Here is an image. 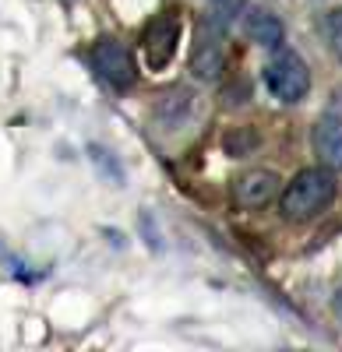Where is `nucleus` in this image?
I'll list each match as a JSON object with an SVG mask.
<instances>
[{
    "instance_id": "1",
    "label": "nucleus",
    "mask_w": 342,
    "mask_h": 352,
    "mask_svg": "<svg viewBox=\"0 0 342 352\" xmlns=\"http://www.w3.org/2000/svg\"><path fill=\"white\" fill-rule=\"evenodd\" d=\"M335 194H339V184H335V173L328 166L300 169L293 180L279 190V215L286 222H307V219L321 215L335 201Z\"/></svg>"
},
{
    "instance_id": "2",
    "label": "nucleus",
    "mask_w": 342,
    "mask_h": 352,
    "mask_svg": "<svg viewBox=\"0 0 342 352\" xmlns=\"http://www.w3.org/2000/svg\"><path fill=\"white\" fill-rule=\"evenodd\" d=\"M265 88L279 102H300L310 92V71L303 56L293 50H279L265 64Z\"/></svg>"
},
{
    "instance_id": "3",
    "label": "nucleus",
    "mask_w": 342,
    "mask_h": 352,
    "mask_svg": "<svg viewBox=\"0 0 342 352\" xmlns=\"http://www.w3.org/2000/svg\"><path fill=\"white\" fill-rule=\"evenodd\" d=\"M226 71V21L209 18L197 28V39L191 46V74L197 81H219Z\"/></svg>"
},
{
    "instance_id": "4",
    "label": "nucleus",
    "mask_w": 342,
    "mask_h": 352,
    "mask_svg": "<svg viewBox=\"0 0 342 352\" xmlns=\"http://www.w3.org/2000/svg\"><path fill=\"white\" fill-rule=\"evenodd\" d=\"M92 71L99 74V81H106L109 88H117V92H124V88L134 85L138 78V67H134V56L124 43L117 39H99L92 43Z\"/></svg>"
},
{
    "instance_id": "5",
    "label": "nucleus",
    "mask_w": 342,
    "mask_h": 352,
    "mask_svg": "<svg viewBox=\"0 0 342 352\" xmlns=\"http://www.w3.org/2000/svg\"><path fill=\"white\" fill-rule=\"evenodd\" d=\"M177 39H180V18L177 14H156L145 32H141V53H145L149 71H162L177 53Z\"/></svg>"
},
{
    "instance_id": "6",
    "label": "nucleus",
    "mask_w": 342,
    "mask_h": 352,
    "mask_svg": "<svg viewBox=\"0 0 342 352\" xmlns=\"http://www.w3.org/2000/svg\"><path fill=\"white\" fill-rule=\"evenodd\" d=\"M279 190H282V180H279V173H272V169H247V173H240L233 180V201L240 204V208H247V212L265 208L268 201L279 197Z\"/></svg>"
},
{
    "instance_id": "7",
    "label": "nucleus",
    "mask_w": 342,
    "mask_h": 352,
    "mask_svg": "<svg viewBox=\"0 0 342 352\" xmlns=\"http://www.w3.org/2000/svg\"><path fill=\"white\" fill-rule=\"evenodd\" d=\"M310 144H314L318 166H328L332 173L342 169V116L325 113L318 116L314 131H310Z\"/></svg>"
},
{
    "instance_id": "8",
    "label": "nucleus",
    "mask_w": 342,
    "mask_h": 352,
    "mask_svg": "<svg viewBox=\"0 0 342 352\" xmlns=\"http://www.w3.org/2000/svg\"><path fill=\"white\" fill-rule=\"evenodd\" d=\"M244 36L254 43V46H265V50H279L282 39H286V28H282V21L272 14V11H261L254 8L244 14Z\"/></svg>"
},
{
    "instance_id": "9",
    "label": "nucleus",
    "mask_w": 342,
    "mask_h": 352,
    "mask_svg": "<svg viewBox=\"0 0 342 352\" xmlns=\"http://www.w3.org/2000/svg\"><path fill=\"white\" fill-rule=\"evenodd\" d=\"M321 36H325L328 50L342 60V8H332V11L321 18Z\"/></svg>"
},
{
    "instance_id": "10",
    "label": "nucleus",
    "mask_w": 342,
    "mask_h": 352,
    "mask_svg": "<svg viewBox=\"0 0 342 352\" xmlns=\"http://www.w3.org/2000/svg\"><path fill=\"white\" fill-rule=\"evenodd\" d=\"M212 4V14L222 18V21H233L244 8H247V0H209Z\"/></svg>"
},
{
    "instance_id": "11",
    "label": "nucleus",
    "mask_w": 342,
    "mask_h": 352,
    "mask_svg": "<svg viewBox=\"0 0 342 352\" xmlns=\"http://www.w3.org/2000/svg\"><path fill=\"white\" fill-rule=\"evenodd\" d=\"M332 310H335V317H342V289L332 296Z\"/></svg>"
}]
</instances>
